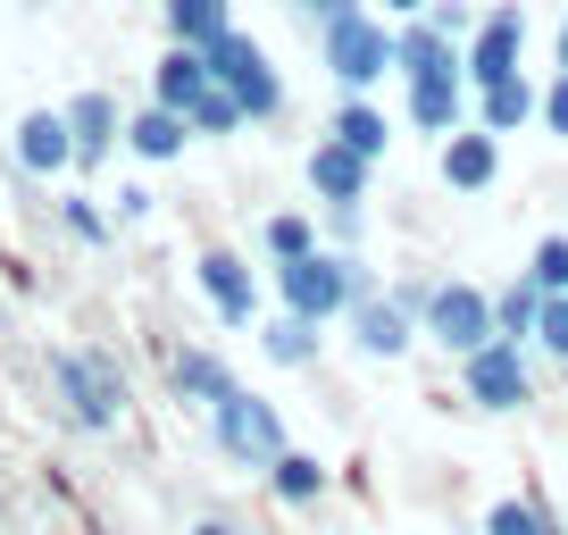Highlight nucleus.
Wrapping results in <instances>:
<instances>
[{
  "instance_id": "1",
  "label": "nucleus",
  "mask_w": 568,
  "mask_h": 535,
  "mask_svg": "<svg viewBox=\"0 0 568 535\" xmlns=\"http://www.w3.org/2000/svg\"><path fill=\"white\" fill-rule=\"evenodd\" d=\"M359 302H376V268L359 260V251H310V260H284L276 268V310H293V319L310 326H335L352 319Z\"/></svg>"
},
{
  "instance_id": "2",
  "label": "nucleus",
  "mask_w": 568,
  "mask_h": 535,
  "mask_svg": "<svg viewBox=\"0 0 568 535\" xmlns=\"http://www.w3.org/2000/svg\"><path fill=\"white\" fill-rule=\"evenodd\" d=\"M51 402L75 435H109L125 418V402H134V376H125L118 352L75 343V352H51Z\"/></svg>"
},
{
  "instance_id": "3",
  "label": "nucleus",
  "mask_w": 568,
  "mask_h": 535,
  "mask_svg": "<svg viewBox=\"0 0 568 535\" xmlns=\"http://www.w3.org/2000/svg\"><path fill=\"white\" fill-rule=\"evenodd\" d=\"M210 444H217V461H234V468H251V477H267V468H276V452H293V435H284V411L267 402V393L234 385L226 402L210 411Z\"/></svg>"
},
{
  "instance_id": "4",
  "label": "nucleus",
  "mask_w": 568,
  "mask_h": 535,
  "mask_svg": "<svg viewBox=\"0 0 568 535\" xmlns=\"http://www.w3.org/2000/svg\"><path fill=\"white\" fill-rule=\"evenodd\" d=\"M460 402L485 418H518L535 411V343H485V352L460 360Z\"/></svg>"
},
{
  "instance_id": "5",
  "label": "nucleus",
  "mask_w": 568,
  "mask_h": 535,
  "mask_svg": "<svg viewBox=\"0 0 568 535\" xmlns=\"http://www.w3.org/2000/svg\"><path fill=\"white\" fill-rule=\"evenodd\" d=\"M318 59H326V75H335L343 92L385 84V75H393V18H376V9L326 18V26H318Z\"/></svg>"
},
{
  "instance_id": "6",
  "label": "nucleus",
  "mask_w": 568,
  "mask_h": 535,
  "mask_svg": "<svg viewBox=\"0 0 568 535\" xmlns=\"http://www.w3.org/2000/svg\"><path fill=\"white\" fill-rule=\"evenodd\" d=\"M201 59H210V75L234 92V101H243V118H251V125L284 118V75H276V59H267L260 42L243 34V26H234V34H217Z\"/></svg>"
},
{
  "instance_id": "7",
  "label": "nucleus",
  "mask_w": 568,
  "mask_h": 535,
  "mask_svg": "<svg viewBox=\"0 0 568 535\" xmlns=\"http://www.w3.org/2000/svg\"><path fill=\"white\" fill-rule=\"evenodd\" d=\"M418 343H435V352H452V360H468V352H485L494 343V293L485 285H435L426 293V310H418Z\"/></svg>"
},
{
  "instance_id": "8",
  "label": "nucleus",
  "mask_w": 568,
  "mask_h": 535,
  "mask_svg": "<svg viewBox=\"0 0 568 535\" xmlns=\"http://www.w3.org/2000/svg\"><path fill=\"white\" fill-rule=\"evenodd\" d=\"M193 285H201V302L217 310V326H260L267 319V293H260V276H251L243 251H201Z\"/></svg>"
},
{
  "instance_id": "9",
  "label": "nucleus",
  "mask_w": 568,
  "mask_h": 535,
  "mask_svg": "<svg viewBox=\"0 0 568 535\" xmlns=\"http://www.w3.org/2000/svg\"><path fill=\"white\" fill-rule=\"evenodd\" d=\"M518 59H527V9H485L477 34L460 42L468 92H477V84H501V75H518Z\"/></svg>"
},
{
  "instance_id": "10",
  "label": "nucleus",
  "mask_w": 568,
  "mask_h": 535,
  "mask_svg": "<svg viewBox=\"0 0 568 535\" xmlns=\"http://www.w3.org/2000/svg\"><path fill=\"white\" fill-rule=\"evenodd\" d=\"M234 385H243V376H234V369H226V352H210V343H184V352H168V393H176L184 411L210 418Z\"/></svg>"
},
{
  "instance_id": "11",
  "label": "nucleus",
  "mask_w": 568,
  "mask_h": 535,
  "mask_svg": "<svg viewBox=\"0 0 568 535\" xmlns=\"http://www.w3.org/2000/svg\"><path fill=\"white\" fill-rule=\"evenodd\" d=\"M402 109H409L418 134H460L468 109H477V92H468V75H409Z\"/></svg>"
},
{
  "instance_id": "12",
  "label": "nucleus",
  "mask_w": 568,
  "mask_h": 535,
  "mask_svg": "<svg viewBox=\"0 0 568 535\" xmlns=\"http://www.w3.org/2000/svg\"><path fill=\"white\" fill-rule=\"evenodd\" d=\"M68 134H75V168H101L109 151H125V109L109 101V92H75L68 101Z\"/></svg>"
},
{
  "instance_id": "13",
  "label": "nucleus",
  "mask_w": 568,
  "mask_h": 535,
  "mask_svg": "<svg viewBox=\"0 0 568 535\" xmlns=\"http://www.w3.org/2000/svg\"><path fill=\"white\" fill-rule=\"evenodd\" d=\"M343 326H352V352H359V360H402L409 343H418V319H409V310L393 302V293L359 302V310H352Z\"/></svg>"
},
{
  "instance_id": "14",
  "label": "nucleus",
  "mask_w": 568,
  "mask_h": 535,
  "mask_svg": "<svg viewBox=\"0 0 568 535\" xmlns=\"http://www.w3.org/2000/svg\"><path fill=\"white\" fill-rule=\"evenodd\" d=\"M18 168H26V176H68V168H75L68 109H26V118H18Z\"/></svg>"
},
{
  "instance_id": "15",
  "label": "nucleus",
  "mask_w": 568,
  "mask_h": 535,
  "mask_svg": "<svg viewBox=\"0 0 568 535\" xmlns=\"http://www.w3.org/2000/svg\"><path fill=\"white\" fill-rule=\"evenodd\" d=\"M393 75H460V42L444 34L435 18H402L393 26Z\"/></svg>"
},
{
  "instance_id": "16",
  "label": "nucleus",
  "mask_w": 568,
  "mask_h": 535,
  "mask_svg": "<svg viewBox=\"0 0 568 535\" xmlns=\"http://www.w3.org/2000/svg\"><path fill=\"white\" fill-rule=\"evenodd\" d=\"M368 176L376 168L359 160V151H343L335 134H318V151H310V193H318L326 210H359V201H368Z\"/></svg>"
},
{
  "instance_id": "17",
  "label": "nucleus",
  "mask_w": 568,
  "mask_h": 535,
  "mask_svg": "<svg viewBox=\"0 0 568 535\" xmlns=\"http://www.w3.org/2000/svg\"><path fill=\"white\" fill-rule=\"evenodd\" d=\"M494 176H501V134H485V125L444 134V184L452 193H485Z\"/></svg>"
},
{
  "instance_id": "18",
  "label": "nucleus",
  "mask_w": 568,
  "mask_h": 535,
  "mask_svg": "<svg viewBox=\"0 0 568 535\" xmlns=\"http://www.w3.org/2000/svg\"><path fill=\"white\" fill-rule=\"evenodd\" d=\"M184 143H193V125L176 118V109H134V118H125V151H134L142 168H168V160H184Z\"/></svg>"
},
{
  "instance_id": "19",
  "label": "nucleus",
  "mask_w": 568,
  "mask_h": 535,
  "mask_svg": "<svg viewBox=\"0 0 568 535\" xmlns=\"http://www.w3.org/2000/svg\"><path fill=\"white\" fill-rule=\"evenodd\" d=\"M210 84H217V75H210V59H201V51H184V42H168V51H160V68H151V101H160V109H176V118H184V109H193Z\"/></svg>"
},
{
  "instance_id": "20",
  "label": "nucleus",
  "mask_w": 568,
  "mask_h": 535,
  "mask_svg": "<svg viewBox=\"0 0 568 535\" xmlns=\"http://www.w3.org/2000/svg\"><path fill=\"white\" fill-rule=\"evenodd\" d=\"M251 343H260V360H276V369H310V360H318V343H326V326L293 319V310H267V319L251 326Z\"/></svg>"
},
{
  "instance_id": "21",
  "label": "nucleus",
  "mask_w": 568,
  "mask_h": 535,
  "mask_svg": "<svg viewBox=\"0 0 568 535\" xmlns=\"http://www.w3.org/2000/svg\"><path fill=\"white\" fill-rule=\"evenodd\" d=\"M326 485H335V477H326V461H318V452H302V444L276 452V468H267V494H276L284 511H318Z\"/></svg>"
},
{
  "instance_id": "22",
  "label": "nucleus",
  "mask_w": 568,
  "mask_h": 535,
  "mask_svg": "<svg viewBox=\"0 0 568 535\" xmlns=\"http://www.w3.org/2000/svg\"><path fill=\"white\" fill-rule=\"evenodd\" d=\"M326 134H335L343 151H359V160H368V168H376V160H385V151H393V118H385V109L368 101V92H352V101L335 109V125H326Z\"/></svg>"
},
{
  "instance_id": "23",
  "label": "nucleus",
  "mask_w": 568,
  "mask_h": 535,
  "mask_svg": "<svg viewBox=\"0 0 568 535\" xmlns=\"http://www.w3.org/2000/svg\"><path fill=\"white\" fill-rule=\"evenodd\" d=\"M535 109H544V92H535L527 75L477 84V125H485V134H518V125H535Z\"/></svg>"
},
{
  "instance_id": "24",
  "label": "nucleus",
  "mask_w": 568,
  "mask_h": 535,
  "mask_svg": "<svg viewBox=\"0 0 568 535\" xmlns=\"http://www.w3.org/2000/svg\"><path fill=\"white\" fill-rule=\"evenodd\" d=\"M535 319H544V285L518 268L510 285L494 293V335H501V343H535Z\"/></svg>"
},
{
  "instance_id": "25",
  "label": "nucleus",
  "mask_w": 568,
  "mask_h": 535,
  "mask_svg": "<svg viewBox=\"0 0 568 535\" xmlns=\"http://www.w3.org/2000/svg\"><path fill=\"white\" fill-rule=\"evenodd\" d=\"M217 34H234V9H226V0H168V42L210 51Z\"/></svg>"
},
{
  "instance_id": "26",
  "label": "nucleus",
  "mask_w": 568,
  "mask_h": 535,
  "mask_svg": "<svg viewBox=\"0 0 568 535\" xmlns=\"http://www.w3.org/2000/svg\"><path fill=\"white\" fill-rule=\"evenodd\" d=\"M260 251H267V268H284V260H310V251H318V218H310V210H284V218H267V226H260Z\"/></svg>"
},
{
  "instance_id": "27",
  "label": "nucleus",
  "mask_w": 568,
  "mask_h": 535,
  "mask_svg": "<svg viewBox=\"0 0 568 535\" xmlns=\"http://www.w3.org/2000/svg\"><path fill=\"white\" fill-rule=\"evenodd\" d=\"M184 125H193V143H201V134H210V143H217V134H243V101H234V92L226 84H210V92H201V101L193 109H184Z\"/></svg>"
},
{
  "instance_id": "28",
  "label": "nucleus",
  "mask_w": 568,
  "mask_h": 535,
  "mask_svg": "<svg viewBox=\"0 0 568 535\" xmlns=\"http://www.w3.org/2000/svg\"><path fill=\"white\" fill-rule=\"evenodd\" d=\"M551 527V511L535 494H501L494 511H485V535H544Z\"/></svg>"
},
{
  "instance_id": "29",
  "label": "nucleus",
  "mask_w": 568,
  "mask_h": 535,
  "mask_svg": "<svg viewBox=\"0 0 568 535\" xmlns=\"http://www.w3.org/2000/svg\"><path fill=\"white\" fill-rule=\"evenodd\" d=\"M59 226H68L75 243H109V210H101L92 193H68V201H59Z\"/></svg>"
},
{
  "instance_id": "30",
  "label": "nucleus",
  "mask_w": 568,
  "mask_h": 535,
  "mask_svg": "<svg viewBox=\"0 0 568 535\" xmlns=\"http://www.w3.org/2000/svg\"><path fill=\"white\" fill-rule=\"evenodd\" d=\"M535 352L568 369V293H544V319H535Z\"/></svg>"
},
{
  "instance_id": "31",
  "label": "nucleus",
  "mask_w": 568,
  "mask_h": 535,
  "mask_svg": "<svg viewBox=\"0 0 568 535\" xmlns=\"http://www.w3.org/2000/svg\"><path fill=\"white\" fill-rule=\"evenodd\" d=\"M527 276H535L544 293H568V234H544V243H535Z\"/></svg>"
},
{
  "instance_id": "32",
  "label": "nucleus",
  "mask_w": 568,
  "mask_h": 535,
  "mask_svg": "<svg viewBox=\"0 0 568 535\" xmlns=\"http://www.w3.org/2000/svg\"><path fill=\"white\" fill-rule=\"evenodd\" d=\"M535 125L568 143V75H551V84H544V109H535Z\"/></svg>"
},
{
  "instance_id": "33",
  "label": "nucleus",
  "mask_w": 568,
  "mask_h": 535,
  "mask_svg": "<svg viewBox=\"0 0 568 535\" xmlns=\"http://www.w3.org/2000/svg\"><path fill=\"white\" fill-rule=\"evenodd\" d=\"M368 234V210H326V251H352Z\"/></svg>"
},
{
  "instance_id": "34",
  "label": "nucleus",
  "mask_w": 568,
  "mask_h": 535,
  "mask_svg": "<svg viewBox=\"0 0 568 535\" xmlns=\"http://www.w3.org/2000/svg\"><path fill=\"white\" fill-rule=\"evenodd\" d=\"M118 218L142 226V218H151V184H118Z\"/></svg>"
},
{
  "instance_id": "35",
  "label": "nucleus",
  "mask_w": 568,
  "mask_h": 535,
  "mask_svg": "<svg viewBox=\"0 0 568 535\" xmlns=\"http://www.w3.org/2000/svg\"><path fill=\"white\" fill-rule=\"evenodd\" d=\"M426 293H435V276H402V285H393V302H402L409 319H418V310H426Z\"/></svg>"
},
{
  "instance_id": "36",
  "label": "nucleus",
  "mask_w": 568,
  "mask_h": 535,
  "mask_svg": "<svg viewBox=\"0 0 568 535\" xmlns=\"http://www.w3.org/2000/svg\"><path fill=\"white\" fill-rule=\"evenodd\" d=\"M284 9H302V18H318V26H326V18H352L359 0H284Z\"/></svg>"
},
{
  "instance_id": "37",
  "label": "nucleus",
  "mask_w": 568,
  "mask_h": 535,
  "mask_svg": "<svg viewBox=\"0 0 568 535\" xmlns=\"http://www.w3.org/2000/svg\"><path fill=\"white\" fill-rule=\"evenodd\" d=\"M376 18H393V26H402V18H426V0H385Z\"/></svg>"
},
{
  "instance_id": "38",
  "label": "nucleus",
  "mask_w": 568,
  "mask_h": 535,
  "mask_svg": "<svg viewBox=\"0 0 568 535\" xmlns=\"http://www.w3.org/2000/svg\"><path fill=\"white\" fill-rule=\"evenodd\" d=\"M193 535H243V527H234V518H201Z\"/></svg>"
},
{
  "instance_id": "39",
  "label": "nucleus",
  "mask_w": 568,
  "mask_h": 535,
  "mask_svg": "<svg viewBox=\"0 0 568 535\" xmlns=\"http://www.w3.org/2000/svg\"><path fill=\"white\" fill-rule=\"evenodd\" d=\"M560 75H568V18H560Z\"/></svg>"
},
{
  "instance_id": "40",
  "label": "nucleus",
  "mask_w": 568,
  "mask_h": 535,
  "mask_svg": "<svg viewBox=\"0 0 568 535\" xmlns=\"http://www.w3.org/2000/svg\"><path fill=\"white\" fill-rule=\"evenodd\" d=\"M544 535H568V527H560V518H551V527H544Z\"/></svg>"
},
{
  "instance_id": "41",
  "label": "nucleus",
  "mask_w": 568,
  "mask_h": 535,
  "mask_svg": "<svg viewBox=\"0 0 568 535\" xmlns=\"http://www.w3.org/2000/svg\"><path fill=\"white\" fill-rule=\"evenodd\" d=\"M18 9H42V0H18Z\"/></svg>"
}]
</instances>
